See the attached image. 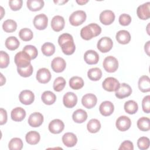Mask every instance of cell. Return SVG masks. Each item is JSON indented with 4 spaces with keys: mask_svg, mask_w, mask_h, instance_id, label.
<instances>
[{
    "mask_svg": "<svg viewBox=\"0 0 150 150\" xmlns=\"http://www.w3.org/2000/svg\"><path fill=\"white\" fill-rule=\"evenodd\" d=\"M20 43L15 36H9L5 40V46L10 50H15L18 48Z\"/></svg>",
    "mask_w": 150,
    "mask_h": 150,
    "instance_id": "31",
    "label": "cell"
},
{
    "mask_svg": "<svg viewBox=\"0 0 150 150\" xmlns=\"http://www.w3.org/2000/svg\"><path fill=\"white\" fill-rule=\"evenodd\" d=\"M22 0H11L9 1L10 8L14 11L19 10L22 6Z\"/></svg>",
    "mask_w": 150,
    "mask_h": 150,
    "instance_id": "47",
    "label": "cell"
},
{
    "mask_svg": "<svg viewBox=\"0 0 150 150\" xmlns=\"http://www.w3.org/2000/svg\"><path fill=\"white\" fill-rule=\"evenodd\" d=\"M150 2H148L139 5L137 9V14L141 19L146 20L150 17Z\"/></svg>",
    "mask_w": 150,
    "mask_h": 150,
    "instance_id": "11",
    "label": "cell"
},
{
    "mask_svg": "<svg viewBox=\"0 0 150 150\" xmlns=\"http://www.w3.org/2000/svg\"><path fill=\"white\" fill-rule=\"evenodd\" d=\"M28 122L30 126L32 127H38L40 126L43 122V116L40 112H33L29 115Z\"/></svg>",
    "mask_w": 150,
    "mask_h": 150,
    "instance_id": "15",
    "label": "cell"
},
{
    "mask_svg": "<svg viewBox=\"0 0 150 150\" xmlns=\"http://www.w3.org/2000/svg\"><path fill=\"white\" fill-rule=\"evenodd\" d=\"M26 116V111L22 107H16L13 108L11 113V117L14 121H21Z\"/></svg>",
    "mask_w": 150,
    "mask_h": 150,
    "instance_id": "24",
    "label": "cell"
},
{
    "mask_svg": "<svg viewBox=\"0 0 150 150\" xmlns=\"http://www.w3.org/2000/svg\"><path fill=\"white\" fill-rule=\"evenodd\" d=\"M87 130L91 133H96L101 128V124L97 119L90 120L87 124Z\"/></svg>",
    "mask_w": 150,
    "mask_h": 150,
    "instance_id": "35",
    "label": "cell"
},
{
    "mask_svg": "<svg viewBox=\"0 0 150 150\" xmlns=\"http://www.w3.org/2000/svg\"><path fill=\"white\" fill-rule=\"evenodd\" d=\"M41 98L44 104L46 105H52L56 101V96L50 91H45L42 93Z\"/></svg>",
    "mask_w": 150,
    "mask_h": 150,
    "instance_id": "29",
    "label": "cell"
},
{
    "mask_svg": "<svg viewBox=\"0 0 150 150\" xmlns=\"http://www.w3.org/2000/svg\"><path fill=\"white\" fill-rule=\"evenodd\" d=\"M100 22L105 25L111 24L115 19V14L111 10H104L100 15Z\"/></svg>",
    "mask_w": 150,
    "mask_h": 150,
    "instance_id": "16",
    "label": "cell"
},
{
    "mask_svg": "<svg viewBox=\"0 0 150 150\" xmlns=\"http://www.w3.org/2000/svg\"><path fill=\"white\" fill-rule=\"evenodd\" d=\"M41 50L44 55L50 56L54 54L55 52V46L52 43L46 42L42 46Z\"/></svg>",
    "mask_w": 150,
    "mask_h": 150,
    "instance_id": "38",
    "label": "cell"
},
{
    "mask_svg": "<svg viewBox=\"0 0 150 150\" xmlns=\"http://www.w3.org/2000/svg\"><path fill=\"white\" fill-rule=\"evenodd\" d=\"M116 127L120 131H125L128 130L131 125V120L127 116L122 115L118 118L116 121Z\"/></svg>",
    "mask_w": 150,
    "mask_h": 150,
    "instance_id": "12",
    "label": "cell"
},
{
    "mask_svg": "<svg viewBox=\"0 0 150 150\" xmlns=\"http://www.w3.org/2000/svg\"><path fill=\"white\" fill-rule=\"evenodd\" d=\"M119 23L122 26H127L131 22V17L127 13L121 14L118 19Z\"/></svg>",
    "mask_w": 150,
    "mask_h": 150,
    "instance_id": "46",
    "label": "cell"
},
{
    "mask_svg": "<svg viewBox=\"0 0 150 150\" xmlns=\"http://www.w3.org/2000/svg\"><path fill=\"white\" fill-rule=\"evenodd\" d=\"M87 76L92 81L99 80L102 77V71L100 69L94 67L90 69L87 72Z\"/></svg>",
    "mask_w": 150,
    "mask_h": 150,
    "instance_id": "36",
    "label": "cell"
},
{
    "mask_svg": "<svg viewBox=\"0 0 150 150\" xmlns=\"http://www.w3.org/2000/svg\"><path fill=\"white\" fill-rule=\"evenodd\" d=\"M36 77L39 83L46 84L50 80L51 73L47 69L41 68L38 70Z\"/></svg>",
    "mask_w": 150,
    "mask_h": 150,
    "instance_id": "18",
    "label": "cell"
},
{
    "mask_svg": "<svg viewBox=\"0 0 150 150\" xmlns=\"http://www.w3.org/2000/svg\"><path fill=\"white\" fill-rule=\"evenodd\" d=\"M66 80L63 77H57L53 82V87L54 90L57 92L62 91L64 88L66 86Z\"/></svg>",
    "mask_w": 150,
    "mask_h": 150,
    "instance_id": "41",
    "label": "cell"
},
{
    "mask_svg": "<svg viewBox=\"0 0 150 150\" xmlns=\"http://www.w3.org/2000/svg\"><path fill=\"white\" fill-rule=\"evenodd\" d=\"M97 98L94 94L88 93L84 95L81 98L83 105L87 108H92L97 104Z\"/></svg>",
    "mask_w": 150,
    "mask_h": 150,
    "instance_id": "14",
    "label": "cell"
},
{
    "mask_svg": "<svg viewBox=\"0 0 150 150\" xmlns=\"http://www.w3.org/2000/svg\"><path fill=\"white\" fill-rule=\"evenodd\" d=\"M23 147V142L21 138H13L8 144V148L11 150H21Z\"/></svg>",
    "mask_w": 150,
    "mask_h": 150,
    "instance_id": "39",
    "label": "cell"
},
{
    "mask_svg": "<svg viewBox=\"0 0 150 150\" xmlns=\"http://www.w3.org/2000/svg\"><path fill=\"white\" fill-rule=\"evenodd\" d=\"M64 19L63 16L60 15L54 16L51 21V26L52 29L55 32L62 30L64 27Z\"/></svg>",
    "mask_w": 150,
    "mask_h": 150,
    "instance_id": "22",
    "label": "cell"
},
{
    "mask_svg": "<svg viewBox=\"0 0 150 150\" xmlns=\"http://www.w3.org/2000/svg\"><path fill=\"white\" fill-rule=\"evenodd\" d=\"M23 51L27 53L28 56L30 57V58L32 59H35L38 54V50L36 47L33 45H26L23 49Z\"/></svg>",
    "mask_w": 150,
    "mask_h": 150,
    "instance_id": "42",
    "label": "cell"
},
{
    "mask_svg": "<svg viewBox=\"0 0 150 150\" xmlns=\"http://www.w3.org/2000/svg\"><path fill=\"white\" fill-rule=\"evenodd\" d=\"M67 2H68V1H54V2L56 4H57L59 5H63L64 3H66Z\"/></svg>",
    "mask_w": 150,
    "mask_h": 150,
    "instance_id": "54",
    "label": "cell"
},
{
    "mask_svg": "<svg viewBox=\"0 0 150 150\" xmlns=\"http://www.w3.org/2000/svg\"><path fill=\"white\" fill-rule=\"evenodd\" d=\"M63 103L66 107L73 108L77 103V97L73 92H67L63 96Z\"/></svg>",
    "mask_w": 150,
    "mask_h": 150,
    "instance_id": "13",
    "label": "cell"
},
{
    "mask_svg": "<svg viewBox=\"0 0 150 150\" xmlns=\"http://www.w3.org/2000/svg\"><path fill=\"white\" fill-rule=\"evenodd\" d=\"M86 13L84 11L79 10L73 12L69 17V22L73 26H77L81 25L86 19Z\"/></svg>",
    "mask_w": 150,
    "mask_h": 150,
    "instance_id": "4",
    "label": "cell"
},
{
    "mask_svg": "<svg viewBox=\"0 0 150 150\" xmlns=\"http://www.w3.org/2000/svg\"><path fill=\"white\" fill-rule=\"evenodd\" d=\"M138 109V105L134 100H128L124 104V110L129 114H134L137 112Z\"/></svg>",
    "mask_w": 150,
    "mask_h": 150,
    "instance_id": "33",
    "label": "cell"
},
{
    "mask_svg": "<svg viewBox=\"0 0 150 150\" xmlns=\"http://www.w3.org/2000/svg\"><path fill=\"white\" fill-rule=\"evenodd\" d=\"M48 128L50 132L57 134L63 131L64 128V124L62 120L59 119H54L50 122Z\"/></svg>",
    "mask_w": 150,
    "mask_h": 150,
    "instance_id": "17",
    "label": "cell"
},
{
    "mask_svg": "<svg viewBox=\"0 0 150 150\" xmlns=\"http://www.w3.org/2000/svg\"><path fill=\"white\" fill-rule=\"evenodd\" d=\"M142 107L144 112L149 113L150 112V96H146L144 97L142 101Z\"/></svg>",
    "mask_w": 150,
    "mask_h": 150,
    "instance_id": "48",
    "label": "cell"
},
{
    "mask_svg": "<svg viewBox=\"0 0 150 150\" xmlns=\"http://www.w3.org/2000/svg\"><path fill=\"white\" fill-rule=\"evenodd\" d=\"M113 42L111 38L108 37L101 38L97 42V49L102 53H107L109 52L112 47Z\"/></svg>",
    "mask_w": 150,
    "mask_h": 150,
    "instance_id": "7",
    "label": "cell"
},
{
    "mask_svg": "<svg viewBox=\"0 0 150 150\" xmlns=\"http://www.w3.org/2000/svg\"><path fill=\"white\" fill-rule=\"evenodd\" d=\"M62 141L64 145L67 147H73L77 142V138L75 134L72 132H66L62 137Z\"/></svg>",
    "mask_w": 150,
    "mask_h": 150,
    "instance_id": "23",
    "label": "cell"
},
{
    "mask_svg": "<svg viewBox=\"0 0 150 150\" xmlns=\"http://www.w3.org/2000/svg\"><path fill=\"white\" fill-rule=\"evenodd\" d=\"M0 115H1V120H0V124L4 125L7 121V112L5 110L2 108L0 109Z\"/></svg>",
    "mask_w": 150,
    "mask_h": 150,
    "instance_id": "50",
    "label": "cell"
},
{
    "mask_svg": "<svg viewBox=\"0 0 150 150\" xmlns=\"http://www.w3.org/2000/svg\"><path fill=\"white\" fill-rule=\"evenodd\" d=\"M101 32V27L97 23H92L83 27L81 29L80 36L82 39L86 40H88L94 37L97 36Z\"/></svg>",
    "mask_w": 150,
    "mask_h": 150,
    "instance_id": "2",
    "label": "cell"
},
{
    "mask_svg": "<svg viewBox=\"0 0 150 150\" xmlns=\"http://www.w3.org/2000/svg\"><path fill=\"white\" fill-rule=\"evenodd\" d=\"M31 59L27 53L23 51L17 53L14 57V61L18 68H25L30 64Z\"/></svg>",
    "mask_w": 150,
    "mask_h": 150,
    "instance_id": "3",
    "label": "cell"
},
{
    "mask_svg": "<svg viewBox=\"0 0 150 150\" xmlns=\"http://www.w3.org/2000/svg\"><path fill=\"white\" fill-rule=\"evenodd\" d=\"M33 25L38 30H43L46 28L48 23V18L45 14L40 13L35 16Z\"/></svg>",
    "mask_w": 150,
    "mask_h": 150,
    "instance_id": "8",
    "label": "cell"
},
{
    "mask_svg": "<svg viewBox=\"0 0 150 150\" xmlns=\"http://www.w3.org/2000/svg\"><path fill=\"white\" fill-rule=\"evenodd\" d=\"M114 110V104L109 101H103L99 107V111L103 116H109L112 114Z\"/></svg>",
    "mask_w": 150,
    "mask_h": 150,
    "instance_id": "20",
    "label": "cell"
},
{
    "mask_svg": "<svg viewBox=\"0 0 150 150\" xmlns=\"http://www.w3.org/2000/svg\"><path fill=\"white\" fill-rule=\"evenodd\" d=\"M138 128L142 131H147L150 129V120L148 117H142L137 121Z\"/></svg>",
    "mask_w": 150,
    "mask_h": 150,
    "instance_id": "37",
    "label": "cell"
},
{
    "mask_svg": "<svg viewBox=\"0 0 150 150\" xmlns=\"http://www.w3.org/2000/svg\"><path fill=\"white\" fill-rule=\"evenodd\" d=\"M88 2V0H80V1L77 0V1H76V2H77L78 4L81 5H84L85 4L87 3Z\"/></svg>",
    "mask_w": 150,
    "mask_h": 150,
    "instance_id": "52",
    "label": "cell"
},
{
    "mask_svg": "<svg viewBox=\"0 0 150 150\" xmlns=\"http://www.w3.org/2000/svg\"><path fill=\"white\" fill-rule=\"evenodd\" d=\"M19 38L23 41H29L33 36L32 31L29 28H23L20 30L19 32Z\"/></svg>",
    "mask_w": 150,
    "mask_h": 150,
    "instance_id": "40",
    "label": "cell"
},
{
    "mask_svg": "<svg viewBox=\"0 0 150 150\" xmlns=\"http://www.w3.org/2000/svg\"><path fill=\"white\" fill-rule=\"evenodd\" d=\"M119 149H129V150H133L134 149V145L131 141L129 140H126L122 142L118 148Z\"/></svg>",
    "mask_w": 150,
    "mask_h": 150,
    "instance_id": "49",
    "label": "cell"
},
{
    "mask_svg": "<svg viewBox=\"0 0 150 150\" xmlns=\"http://www.w3.org/2000/svg\"><path fill=\"white\" fill-rule=\"evenodd\" d=\"M0 8H1V18L2 19V17H3V15L5 14V12H4V9L2 6H1Z\"/></svg>",
    "mask_w": 150,
    "mask_h": 150,
    "instance_id": "55",
    "label": "cell"
},
{
    "mask_svg": "<svg viewBox=\"0 0 150 150\" xmlns=\"http://www.w3.org/2000/svg\"><path fill=\"white\" fill-rule=\"evenodd\" d=\"M33 71V67L31 64H30L28 67L25 68H18L17 67V71L19 74L23 77H28L32 75Z\"/></svg>",
    "mask_w": 150,
    "mask_h": 150,
    "instance_id": "43",
    "label": "cell"
},
{
    "mask_svg": "<svg viewBox=\"0 0 150 150\" xmlns=\"http://www.w3.org/2000/svg\"><path fill=\"white\" fill-rule=\"evenodd\" d=\"M138 87L142 93H146L150 91V81L148 76H142L139 79Z\"/></svg>",
    "mask_w": 150,
    "mask_h": 150,
    "instance_id": "26",
    "label": "cell"
},
{
    "mask_svg": "<svg viewBox=\"0 0 150 150\" xmlns=\"http://www.w3.org/2000/svg\"><path fill=\"white\" fill-rule=\"evenodd\" d=\"M25 139L27 142L30 145H36L37 144L40 139V136L39 132L35 131H30L28 132L26 136Z\"/></svg>",
    "mask_w": 150,
    "mask_h": 150,
    "instance_id": "28",
    "label": "cell"
},
{
    "mask_svg": "<svg viewBox=\"0 0 150 150\" xmlns=\"http://www.w3.org/2000/svg\"><path fill=\"white\" fill-rule=\"evenodd\" d=\"M117 42L122 45L128 43L131 40V35L129 32L125 30H119L115 36Z\"/></svg>",
    "mask_w": 150,
    "mask_h": 150,
    "instance_id": "25",
    "label": "cell"
},
{
    "mask_svg": "<svg viewBox=\"0 0 150 150\" xmlns=\"http://www.w3.org/2000/svg\"><path fill=\"white\" fill-rule=\"evenodd\" d=\"M17 28L16 22L12 19H7L3 22V30L7 33H11L16 30Z\"/></svg>",
    "mask_w": 150,
    "mask_h": 150,
    "instance_id": "34",
    "label": "cell"
},
{
    "mask_svg": "<svg viewBox=\"0 0 150 150\" xmlns=\"http://www.w3.org/2000/svg\"><path fill=\"white\" fill-rule=\"evenodd\" d=\"M58 43L62 48V52L66 55L72 54L76 49L73 36L67 33H64L59 36Z\"/></svg>",
    "mask_w": 150,
    "mask_h": 150,
    "instance_id": "1",
    "label": "cell"
},
{
    "mask_svg": "<svg viewBox=\"0 0 150 150\" xmlns=\"http://www.w3.org/2000/svg\"><path fill=\"white\" fill-rule=\"evenodd\" d=\"M103 66L106 71L108 73H113L118 69V62L115 57L112 56H109L104 59Z\"/></svg>",
    "mask_w": 150,
    "mask_h": 150,
    "instance_id": "5",
    "label": "cell"
},
{
    "mask_svg": "<svg viewBox=\"0 0 150 150\" xmlns=\"http://www.w3.org/2000/svg\"><path fill=\"white\" fill-rule=\"evenodd\" d=\"M66 66V61L60 57L54 58L51 63V67L52 70L56 73L62 72L65 69Z\"/></svg>",
    "mask_w": 150,
    "mask_h": 150,
    "instance_id": "19",
    "label": "cell"
},
{
    "mask_svg": "<svg viewBox=\"0 0 150 150\" xmlns=\"http://www.w3.org/2000/svg\"><path fill=\"white\" fill-rule=\"evenodd\" d=\"M132 93V88L131 86L127 83H121L120 84L118 88L115 91V96L120 99L127 97Z\"/></svg>",
    "mask_w": 150,
    "mask_h": 150,
    "instance_id": "9",
    "label": "cell"
},
{
    "mask_svg": "<svg viewBox=\"0 0 150 150\" xmlns=\"http://www.w3.org/2000/svg\"><path fill=\"white\" fill-rule=\"evenodd\" d=\"M27 7L31 11H38L40 10L44 6L43 0H28L26 2Z\"/></svg>",
    "mask_w": 150,
    "mask_h": 150,
    "instance_id": "30",
    "label": "cell"
},
{
    "mask_svg": "<svg viewBox=\"0 0 150 150\" xmlns=\"http://www.w3.org/2000/svg\"><path fill=\"white\" fill-rule=\"evenodd\" d=\"M69 86L72 89L79 90L83 87L84 81L80 77L74 76L70 79Z\"/></svg>",
    "mask_w": 150,
    "mask_h": 150,
    "instance_id": "32",
    "label": "cell"
},
{
    "mask_svg": "<svg viewBox=\"0 0 150 150\" xmlns=\"http://www.w3.org/2000/svg\"><path fill=\"white\" fill-rule=\"evenodd\" d=\"M5 81H6V79H5V77H4L3 74L1 73V86H3L5 83Z\"/></svg>",
    "mask_w": 150,
    "mask_h": 150,
    "instance_id": "53",
    "label": "cell"
},
{
    "mask_svg": "<svg viewBox=\"0 0 150 150\" xmlns=\"http://www.w3.org/2000/svg\"><path fill=\"white\" fill-rule=\"evenodd\" d=\"M72 118L75 122L83 123L87 118V113L83 109H78L73 113Z\"/></svg>",
    "mask_w": 150,
    "mask_h": 150,
    "instance_id": "27",
    "label": "cell"
},
{
    "mask_svg": "<svg viewBox=\"0 0 150 150\" xmlns=\"http://www.w3.org/2000/svg\"><path fill=\"white\" fill-rule=\"evenodd\" d=\"M149 43H150V41H148L146 42V43L145 45V47H144L145 51V52L146 53V54L148 55H149Z\"/></svg>",
    "mask_w": 150,
    "mask_h": 150,
    "instance_id": "51",
    "label": "cell"
},
{
    "mask_svg": "<svg viewBox=\"0 0 150 150\" xmlns=\"http://www.w3.org/2000/svg\"><path fill=\"white\" fill-rule=\"evenodd\" d=\"M119 81L114 77H108L106 78L103 82L102 87L105 90L112 92L115 91L120 86Z\"/></svg>",
    "mask_w": 150,
    "mask_h": 150,
    "instance_id": "6",
    "label": "cell"
},
{
    "mask_svg": "<svg viewBox=\"0 0 150 150\" xmlns=\"http://www.w3.org/2000/svg\"><path fill=\"white\" fill-rule=\"evenodd\" d=\"M84 59L86 63L88 64H95L99 60V55L95 50H88L85 52Z\"/></svg>",
    "mask_w": 150,
    "mask_h": 150,
    "instance_id": "21",
    "label": "cell"
},
{
    "mask_svg": "<svg viewBox=\"0 0 150 150\" xmlns=\"http://www.w3.org/2000/svg\"><path fill=\"white\" fill-rule=\"evenodd\" d=\"M137 145L139 149L141 150L147 149L149 146V139L148 137H140L137 141Z\"/></svg>",
    "mask_w": 150,
    "mask_h": 150,
    "instance_id": "45",
    "label": "cell"
},
{
    "mask_svg": "<svg viewBox=\"0 0 150 150\" xmlns=\"http://www.w3.org/2000/svg\"><path fill=\"white\" fill-rule=\"evenodd\" d=\"M19 99L22 104L25 105H30L34 101L35 95L30 90H25L20 93Z\"/></svg>",
    "mask_w": 150,
    "mask_h": 150,
    "instance_id": "10",
    "label": "cell"
},
{
    "mask_svg": "<svg viewBox=\"0 0 150 150\" xmlns=\"http://www.w3.org/2000/svg\"><path fill=\"white\" fill-rule=\"evenodd\" d=\"M9 64V56L7 53L1 50L0 52V67L6 68Z\"/></svg>",
    "mask_w": 150,
    "mask_h": 150,
    "instance_id": "44",
    "label": "cell"
}]
</instances>
